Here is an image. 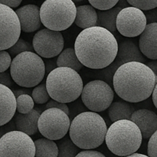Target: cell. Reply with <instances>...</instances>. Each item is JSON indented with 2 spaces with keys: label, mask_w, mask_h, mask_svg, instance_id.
Here are the masks:
<instances>
[{
  "label": "cell",
  "mask_w": 157,
  "mask_h": 157,
  "mask_svg": "<svg viewBox=\"0 0 157 157\" xmlns=\"http://www.w3.org/2000/svg\"><path fill=\"white\" fill-rule=\"evenodd\" d=\"M75 50L81 64L90 69L101 70L117 56L118 42L110 31L99 26L81 31L75 42Z\"/></svg>",
  "instance_id": "1"
},
{
  "label": "cell",
  "mask_w": 157,
  "mask_h": 157,
  "mask_svg": "<svg viewBox=\"0 0 157 157\" xmlns=\"http://www.w3.org/2000/svg\"><path fill=\"white\" fill-rule=\"evenodd\" d=\"M157 84V76L146 64L126 63L117 70L113 87L117 94L129 103L148 99Z\"/></svg>",
  "instance_id": "2"
},
{
  "label": "cell",
  "mask_w": 157,
  "mask_h": 157,
  "mask_svg": "<svg viewBox=\"0 0 157 157\" xmlns=\"http://www.w3.org/2000/svg\"><path fill=\"white\" fill-rule=\"evenodd\" d=\"M107 127L98 113L85 111L77 115L71 123L69 136L79 149L94 150L105 141Z\"/></svg>",
  "instance_id": "3"
},
{
  "label": "cell",
  "mask_w": 157,
  "mask_h": 157,
  "mask_svg": "<svg viewBox=\"0 0 157 157\" xmlns=\"http://www.w3.org/2000/svg\"><path fill=\"white\" fill-rule=\"evenodd\" d=\"M143 136L136 124L130 120L113 123L107 129L105 142L111 153L125 157L136 153L142 144Z\"/></svg>",
  "instance_id": "4"
},
{
  "label": "cell",
  "mask_w": 157,
  "mask_h": 157,
  "mask_svg": "<svg viewBox=\"0 0 157 157\" xmlns=\"http://www.w3.org/2000/svg\"><path fill=\"white\" fill-rule=\"evenodd\" d=\"M46 87L50 98L58 102L76 101L81 95L84 84L78 71L69 67H58L46 78Z\"/></svg>",
  "instance_id": "5"
},
{
  "label": "cell",
  "mask_w": 157,
  "mask_h": 157,
  "mask_svg": "<svg viewBox=\"0 0 157 157\" xmlns=\"http://www.w3.org/2000/svg\"><path fill=\"white\" fill-rule=\"evenodd\" d=\"M12 80L20 87H36L45 75V65L42 58L33 52H25L13 58L10 66Z\"/></svg>",
  "instance_id": "6"
},
{
  "label": "cell",
  "mask_w": 157,
  "mask_h": 157,
  "mask_svg": "<svg viewBox=\"0 0 157 157\" xmlns=\"http://www.w3.org/2000/svg\"><path fill=\"white\" fill-rule=\"evenodd\" d=\"M77 7L72 0H45L40 7L43 25L52 31H64L75 22Z\"/></svg>",
  "instance_id": "7"
},
{
  "label": "cell",
  "mask_w": 157,
  "mask_h": 157,
  "mask_svg": "<svg viewBox=\"0 0 157 157\" xmlns=\"http://www.w3.org/2000/svg\"><path fill=\"white\" fill-rule=\"evenodd\" d=\"M81 96L85 107L90 111L98 113L110 107L114 98V91L105 81L94 80L84 86Z\"/></svg>",
  "instance_id": "8"
},
{
  "label": "cell",
  "mask_w": 157,
  "mask_h": 157,
  "mask_svg": "<svg viewBox=\"0 0 157 157\" xmlns=\"http://www.w3.org/2000/svg\"><path fill=\"white\" fill-rule=\"evenodd\" d=\"M71 121L68 115L57 108H48L42 112L38 120V131L51 140L63 139L69 132Z\"/></svg>",
  "instance_id": "9"
},
{
  "label": "cell",
  "mask_w": 157,
  "mask_h": 157,
  "mask_svg": "<svg viewBox=\"0 0 157 157\" xmlns=\"http://www.w3.org/2000/svg\"><path fill=\"white\" fill-rule=\"evenodd\" d=\"M0 157H35V142L23 132H9L0 139Z\"/></svg>",
  "instance_id": "10"
},
{
  "label": "cell",
  "mask_w": 157,
  "mask_h": 157,
  "mask_svg": "<svg viewBox=\"0 0 157 157\" xmlns=\"http://www.w3.org/2000/svg\"><path fill=\"white\" fill-rule=\"evenodd\" d=\"M147 25V18L144 11L133 6L121 9L117 18V30L127 38L140 35Z\"/></svg>",
  "instance_id": "11"
},
{
  "label": "cell",
  "mask_w": 157,
  "mask_h": 157,
  "mask_svg": "<svg viewBox=\"0 0 157 157\" xmlns=\"http://www.w3.org/2000/svg\"><path fill=\"white\" fill-rule=\"evenodd\" d=\"M21 25L15 11L0 4V51H6L19 39Z\"/></svg>",
  "instance_id": "12"
},
{
  "label": "cell",
  "mask_w": 157,
  "mask_h": 157,
  "mask_svg": "<svg viewBox=\"0 0 157 157\" xmlns=\"http://www.w3.org/2000/svg\"><path fill=\"white\" fill-rule=\"evenodd\" d=\"M32 46L41 58H52L62 52L64 40L61 32L43 29L34 35Z\"/></svg>",
  "instance_id": "13"
},
{
  "label": "cell",
  "mask_w": 157,
  "mask_h": 157,
  "mask_svg": "<svg viewBox=\"0 0 157 157\" xmlns=\"http://www.w3.org/2000/svg\"><path fill=\"white\" fill-rule=\"evenodd\" d=\"M22 32L26 33L38 30L41 25L40 8L35 5L29 4L17 9L15 11Z\"/></svg>",
  "instance_id": "14"
},
{
  "label": "cell",
  "mask_w": 157,
  "mask_h": 157,
  "mask_svg": "<svg viewBox=\"0 0 157 157\" xmlns=\"http://www.w3.org/2000/svg\"><path fill=\"white\" fill-rule=\"evenodd\" d=\"M130 121L139 127L143 139H150L157 131V114L152 110L147 109L135 110Z\"/></svg>",
  "instance_id": "15"
},
{
  "label": "cell",
  "mask_w": 157,
  "mask_h": 157,
  "mask_svg": "<svg viewBox=\"0 0 157 157\" xmlns=\"http://www.w3.org/2000/svg\"><path fill=\"white\" fill-rule=\"evenodd\" d=\"M16 112V98L9 87L0 84V127L9 124Z\"/></svg>",
  "instance_id": "16"
},
{
  "label": "cell",
  "mask_w": 157,
  "mask_h": 157,
  "mask_svg": "<svg viewBox=\"0 0 157 157\" xmlns=\"http://www.w3.org/2000/svg\"><path fill=\"white\" fill-rule=\"evenodd\" d=\"M139 48L147 58L157 60V22L147 25L140 36Z\"/></svg>",
  "instance_id": "17"
},
{
  "label": "cell",
  "mask_w": 157,
  "mask_h": 157,
  "mask_svg": "<svg viewBox=\"0 0 157 157\" xmlns=\"http://www.w3.org/2000/svg\"><path fill=\"white\" fill-rule=\"evenodd\" d=\"M116 60L121 65L133 61L145 64L147 61L140 48L130 39L121 40L118 42V52Z\"/></svg>",
  "instance_id": "18"
},
{
  "label": "cell",
  "mask_w": 157,
  "mask_h": 157,
  "mask_svg": "<svg viewBox=\"0 0 157 157\" xmlns=\"http://www.w3.org/2000/svg\"><path fill=\"white\" fill-rule=\"evenodd\" d=\"M40 115L41 113L36 109H33L26 114L17 113L14 120L17 130L23 132L29 136L35 135L38 130V124Z\"/></svg>",
  "instance_id": "19"
},
{
  "label": "cell",
  "mask_w": 157,
  "mask_h": 157,
  "mask_svg": "<svg viewBox=\"0 0 157 157\" xmlns=\"http://www.w3.org/2000/svg\"><path fill=\"white\" fill-rule=\"evenodd\" d=\"M75 23L77 26L83 29L97 26L98 12L96 9L90 5H83L77 7Z\"/></svg>",
  "instance_id": "20"
},
{
  "label": "cell",
  "mask_w": 157,
  "mask_h": 157,
  "mask_svg": "<svg viewBox=\"0 0 157 157\" xmlns=\"http://www.w3.org/2000/svg\"><path fill=\"white\" fill-rule=\"evenodd\" d=\"M134 111V108L129 102L125 101H115L108 108V115L110 121L114 123L122 120H130Z\"/></svg>",
  "instance_id": "21"
},
{
  "label": "cell",
  "mask_w": 157,
  "mask_h": 157,
  "mask_svg": "<svg viewBox=\"0 0 157 157\" xmlns=\"http://www.w3.org/2000/svg\"><path fill=\"white\" fill-rule=\"evenodd\" d=\"M122 8L115 6L108 10L98 12V23L97 26L102 27L110 31L111 33H115L117 31V18Z\"/></svg>",
  "instance_id": "22"
},
{
  "label": "cell",
  "mask_w": 157,
  "mask_h": 157,
  "mask_svg": "<svg viewBox=\"0 0 157 157\" xmlns=\"http://www.w3.org/2000/svg\"><path fill=\"white\" fill-rule=\"evenodd\" d=\"M56 61L58 67H69L78 72L81 71L84 66L78 59L75 48H67L63 50L58 55Z\"/></svg>",
  "instance_id": "23"
},
{
  "label": "cell",
  "mask_w": 157,
  "mask_h": 157,
  "mask_svg": "<svg viewBox=\"0 0 157 157\" xmlns=\"http://www.w3.org/2000/svg\"><path fill=\"white\" fill-rule=\"evenodd\" d=\"M35 157H58V146L54 140L41 138L35 141Z\"/></svg>",
  "instance_id": "24"
},
{
  "label": "cell",
  "mask_w": 157,
  "mask_h": 157,
  "mask_svg": "<svg viewBox=\"0 0 157 157\" xmlns=\"http://www.w3.org/2000/svg\"><path fill=\"white\" fill-rule=\"evenodd\" d=\"M58 157H76L80 153L79 148L72 142L70 137H65L58 144Z\"/></svg>",
  "instance_id": "25"
},
{
  "label": "cell",
  "mask_w": 157,
  "mask_h": 157,
  "mask_svg": "<svg viewBox=\"0 0 157 157\" xmlns=\"http://www.w3.org/2000/svg\"><path fill=\"white\" fill-rule=\"evenodd\" d=\"M35 101L29 94H22L16 98V110L19 113L26 114L34 109Z\"/></svg>",
  "instance_id": "26"
},
{
  "label": "cell",
  "mask_w": 157,
  "mask_h": 157,
  "mask_svg": "<svg viewBox=\"0 0 157 157\" xmlns=\"http://www.w3.org/2000/svg\"><path fill=\"white\" fill-rule=\"evenodd\" d=\"M121 66V64L117 61L116 59L111 63L109 66L104 69H101V71L98 72V76L101 79H103L102 81H105L107 84H110V86L113 85V76L116 73L117 70Z\"/></svg>",
  "instance_id": "27"
},
{
  "label": "cell",
  "mask_w": 157,
  "mask_h": 157,
  "mask_svg": "<svg viewBox=\"0 0 157 157\" xmlns=\"http://www.w3.org/2000/svg\"><path fill=\"white\" fill-rule=\"evenodd\" d=\"M32 98L35 103L38 104H43L48 103L50 99V95L48 92L45 84H39L32 91Z\"/></svg>",
  "instance_id": "28"
},
{
  "label": "cell",
  "mask_w": 157,
  "mask_h": 157,
  "mask_svg": "<svg viewBox=\"0 0 157 157\" xmlns=\"http://www.w3.org/2000/svg\"><path fill=\"white\" fill-rule=\"evenodd\" d=\"M9 50V53L10 55H13V56H17L19 54L23 53L25 52H33L34 48L32 44L29 42H28L25 40L22 39V38H19L17 41V42L14 44L12 47L8 49Z\"/></svg>",
  "instance_id": "29"
},
{
  "label": "cell",
  "mask_w": 157,
  "mask_h": 157,
  "mask_svg": "<svg viewBox=\"0 0 157 157\" xmlns=\"http://www.w3.org/2000/svg\"><path fill=\"white\" fill-rule=\"evenodd\" d=\"M131 6L142 11H148L157 8V0H126Z\"/></svg>",
  "instance_id": "30"
},
{
  "label": "cell",
  "mask_w": 157,
  "mask_h": 157,
  "mask_svg": "<svg viewBox=\"0 0 157 157\" xmlns=\"http://www.w3.org/2000/svg\"><path fill=\"white\" fill-rule=\"evenodd\" d=\"M120 0H88L90 6L98 10H108L115 7Z\"/></svg>",
  "instance_id": "31"
},
{
  "label": "cell",
  "mask_w": 157,
  "mask_h": 157,
  "mask_svg": "<svg viewBox=\"0 0 157 157\" xmlns=\"http://www.w3.org/2000/svg\"><path fill=\"white\" fill-rule=\"evenodd\" d=\"M12 61V58L9 52L0 51V73L6 71L10 67Z\"/></svg>",
  "instance_id": "32"
},
{
  "label": "cell",
  "mask_w": 157,
  "mask_h": 157,
  "mask_svg": "<svg viewBox=\"0 0 157 157\" xmlns=\"http://www.w3.org/2000/svg\"><path fill=\"white\" fill-rule=\"evenodd\" d=\"M147 154L150 157H157V131L150 138L147 147Z\"/></svg>",
  "instance_id": "33"
},
{
  "label": "cell",
  "mask_w": 157,
  "mask_h": 157,
  "mask_svg": "<svg viewBox=\"0 0 157 157\" xmlns=\"http://www.w3.org/2000/svg\"><path fill=\"white\" fill-rule=\"evenodd\" d=\"M46 109L48 108H57L59 109V110H62L64 113H67V115H69V107H67V105L66 104H64V103L58 102V101H55V100H51L48 102L46 104Z\"/></svg>",
  "instance_id": "34"
},
{
  "label": "cell",
  "mask_w": 157,
  "mask_h": 157,
  "mask_svg": "<svg viewBox=\"0 0 157 157\" xmlns=\"http://www.w3.org/2000/svg\"><path fill=\"white\" fill-rule=\"evenodd\" d=\"M12 79L11 74L9 72L5 71L0 73V84H2V85H5L10 88L12 86Z\"/></svg>",
  "instance_id": "35"
},
{
  "label": "cell",
  "mask_w": 157,
  "mask_h": 157,
  "mask_svg": "<svg viewBox=\"0 0 157 157\" xmlns=\"http://www.w3.org/2000/svg\"><path fill=\"white\" fill-rule=\"evenodd\" d=\"M76 157H106L102 153L96 150H83L80 152Z\"/></svg>",
  "instance_id": "36"
},
{
  "label": "cell",
  "mask_w": 157,
  "mask_h": 157,
  "mask_svg": "<svg viewBox=\"0 0 157 157\" xmlns=\"http://www.w3.org/2000/svg\"><path fill=\"white\" fill-rule=\"evenodd\" d=\"M144 14L146 15V18H147V24L157 22V8L150 9V10L148 11H145Z\"/></svg>",
  "instance_id": "37"
},
{
  "label": "cell",
  "mask_w": 157,
  "mask_h": 157,
  "mask_svg": "<svg viewBox=\"0 0 157 157\" xmlns=\"http://www.w3.org/2000/svg\"><path fill=\"white\" fill-rule=\"evenodd\" d=\"M15 129H16L15 121H10L9 124L0 127V139H1L6 133H9V132L10 131H12V130H15Z\"/></svg>",
  "instance_id": "38"
},
{
  "label": "cell",
  "mask_w": 157,
  "mask_h": 157,
  "mask_svg": "<svg viewBox=\"0 0 157 157\" xmlns=\"http://www.w3.org/2000/svg\"><path fill=\"white\" fill-rule=\"evenodd\" d=\"M21 2L22 0H0V4L5 5L13 9V8L18 7L21 4Z\"/></svg>",
  "instance_id": "39"
},
{
  "label": "cell",
  "mask_w": 157,
  "mask_h": 157,
  "mask_svg": "<svg viewBox=\"0 0 157 157\" xmlns=\"http://www.w3.org/2000/svg\"><path fill=\"white\" fill-rule=\"evenodd\" d=\"M44 65H45V73L48 75L58 67L57 61H55L54 60H48L46 62H44Z\"/></svg>",
  "instance_id": "40"
},
{
  "label": "cell",
  "mask_w": 157,
  "mask_h": 157,
  "mask_svg": "<svg viewBox=\"0 0 157 157\" xmlns=\"http://www.w3.org/2000/svg\"><path fill=\"white\" fill-rule=\"evenodd\" d=\"M13 93L15 94V98H17L22 94H29L31 93V91L29 90H28L27 88H25V87H24L22 89H17V90H13Z\"/></svg>",
  "instance_id": "41"
},
{
  "label": "cell",
  "mask_w": 157,
  "mask_h": 157,
  "mask_svg": "<svg viewBox=\"0 0 157 157\" xmlns=\"http://www.w3.org/2000/svg\"><path fill=\"white\" fill-rule=\"evenodd\" d=\"M147 65L154 72L155 75L157 76V60H153L150 62H147Z\"/></svg>",
  "instance_id": "42"
},
{
  "label": "cell",
  "mask_w": 157,
  "mask_h": 157,
  "mask_svg": "<svg viewBox=\"0 0 157 157\" xmlns=\"http://www.w3.org/2000/svg\"><path fill=\"white\" fill-rule=\"evenodd\" d=\"M152 100H153V104H154V106L157 109V84L156 87H155L154 90H153V94H152Z\"/></svg>",
  "instance_id": "43"
},
{
  "label": "cell",
  "mask_w": 157,
  "mask_h": 157,
  "mask_svg": "<svg viewBox=\"0 0 157 157\" xmlns=\"http://www.w3.org/2000/svg\"><path fill=\"white\" fill-rule=\"evenodd\" d=\"M125 157H150L147 155H144V154H141V153H133V154L130 155V156H127Z\"/></svg>",
  "instance_id": "44"
},
{
  "label": "cell",
  "mask_w": 157,
  "mask_h": 157,
  "mask_svg": "<svg viewBox=\"0 0 157 157\" xmlns=\"http://www.w3.org/2000/svg\"><path fill=\"white\" fill-rule=\"evenodd\" d=\"M72 1H73L74 2H79L84 1V0H72Z\"/></svg>",
  "instance_id": "45"
}]
</instances>
